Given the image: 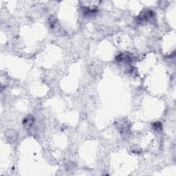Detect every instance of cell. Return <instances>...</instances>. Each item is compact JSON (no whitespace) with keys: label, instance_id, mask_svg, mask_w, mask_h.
<instances>
[{"label":"cell","instance_id":"1","mask_svg":"<svg viewBox=\"0 0 176 176\" xmlns=\"http://www.w3.org/2000/svg\"><path fill=\"white\" fill-rule=\"evenodd\" d=\"M33 122V118L32 117L29 116V117H27L24 121V124L25 126H31V125L32 124Z\"/></svg>","mask_w":176,"mask_h":176}]
</instances>
